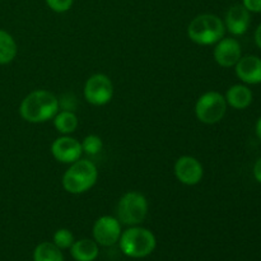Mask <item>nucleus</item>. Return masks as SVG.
<instances>
[{
  "label": "nucleus",
  "mask_w": 261,
  "mask_h": 261,
  "mask_svg": "<svg viewBox=\"0 0 261 261\" xmlns=\"http://www.w3.org/2000/svg\"><path fill=\"white\" fill-rule=\"evenodd\" d=\"M60 110L59 98L46 89H36L22 99L19 115L24 121L31 124H42L53 120Z\"/></svg>",
  "instance_id": "obj_1"
},
{
  "label": "nucleus",
  "mask_w": 261,
  "mask_h": 261,
  "mask_svg": "<svg viewBox=\"0 0 261 261\" xmlns=\"http://www.w3.org/2000/svg\"><path fill=\"white\" fill-rule=\"evenodd\" d=\"M98 180V170L92 161L78 160L69 165V168L63 175V188L66 193L81 195L87 193L96 185Z\"/></svg>",
  "instance_id": "obj_2"
},
{
  "label": "nucleus",
  "mask_w": 261,
  "mask_h": 261,
  "mask_svg": "<svg viewBox=\"0 0 261 261\" xmlns=\"http://www.w3.org/2000/svg\"><path fill=\"white\" fill-rule=\"evenodd\" d=\"M224 22L216 14H199L189 23L188 36L194 43L200 46L216 45L224 37Z\"/></svg>",
  "instance_id": "obj_3"
},
{
  "label": "nucleus",
  "mask_w": 261,
  "mask_h": 261,
  "mask_svg": "<svg viewBox=\"0 0 261 261\" xmlns=\"http://www.w3.org/2000/svg\"><path fill=\"white\" fill-rule=\"evenodd\" d=\"M120 249L126 256L140 259L154 251L157 246L155 236L152 231L139 226H132L120 236Z\"/></svg>",
  "instance_id": "obj_4"
},
{
  "label": "nucleus",
  "mask_w": 261,
  "mask_h": 261,
  "mask_svg": "<svg viewBox=\"0 0 261 261\" xmlns=\"http://www.w3.org/2000/svg\"><path fill=\"white\" fill-rule=\"evenodd\" d=\"M147 198L139 191H127L120 198L117 204V217L120 223L126 226H139L148 214Z\"/></svg>",
  "instance_id": "obj_5"
},
{
  "label": "nucleus",
  "mask_w": 261,
  "mask_h": 261,
  "mask_svg": "<svg viewBox=\"0 0 261 261\" xmlns=\"http://www.w3.org/2000/svg\"><path fill=\"white\" fill-rule=\"evenodd\" d=\"M227 101L222 93L209 91L201 94L195 103V116L206 125L218 124L227 112Z\"/></svg>",
  "instance_id": "obj_6"
},
{
  "label": "nucleus",
  "mask_w": 261,
  "mask_h": 261,
  "mask_svg": "<svg viewBox=\"0 0 261 261\" xmlns=\"http://www.w3.org/2000/svg\"><path fill=\"white\" fill-rule=\"evenodd\" d=\"M83 94L86 101L92 106H105L114 97V83L106 74H93L87 79Z\"/></svg>",
  "instance_id": "obj_7"
},
{
  "label": "nucleus",
  "mask_w": 261,
  "mask_h": 261,
  "mask_svg": "<svg viewBox=\"0 0 261 261\" xmlns=\"http://www.w3.org/2000/svg\"><path fill=\"white\" fill-rule=\"evenodd\" d=\"M121 223L116 217L102 216L94 222L93 239L99 246H112L121 236Z\"/></svg>",
  "instance_id": "obj_8"
},
{
  "label": "nucleus",
  "mask_w": 261,
  "mask_h": 261,
  "mask_svg": "<svg viewBox=\"0 0 261 261\" xmlns=\"http://www.w3.org/2000/svg\"><path fill=\"white\" fill-rule=\"evenodd\" d=\"M175 176L182 185L195 186L203 180L204 168L200 161L193 155H182L175 163Z\"/></svg>",
  "instance_id": "obj_9"
},
{
  "label": "nucleus",
  "mask_w": 261,
  "mask_h": 261,
  "mask_svg": "<svg viewBox=\"0 0 261 261\" xmlns=\"http://www.w3.org/2000/svg\"><path fill=\"white\" fill-rule=\"evenodd\" d=\"M51 154L58 162L71 165L75 161L81 160L83 149H82L81 142L75 138L70 135H61L56 138L51 144Z\"/></svg>",
  "instance_id": "obj_10"
},
{
  "label": "nucleus",
  "mask_w": 261,
  "mask_h": 261,
  "mask_svg": "<svg viewBox=\"0 0 261 261\" xmlns=\"http://www.w3.org/2000/svg\"><path fill=\"white\" fill-rule=\"evenodd\" d=\"M216 63L222 68H232L242 56V48L239 41L232 37H223L216 43L213 50Z\"/></svg>",
  "instance_id": "obj_11"
},
{
  "label": "nucleus",
  "mask_w": 261,
  "mask_h": 261,
  "mask_svg": "<svg viewBox=\"0 0 261 261\" xmlns=\"http://www.w3.org/2000/svg\"><path fill=\"white\" fill-rule=\"evenodd\" d=\"M251 12L244 7V4L232 5L226 13L224 18V27L233 36H242L247 32L251 23Z\"/></svg>",
  "instance_id": "obj_12"
},
{
  "label": "nucleus",
  "mask_w": 261,
  "mask_h": 261,
  "mask_svg": "<svg viewBox=\"0 0 261 261\" xmlns=\"http://www.w3.org/2000/svg\"><path fill=\"white\" fill-rule=\"evenodd\" d=\"M236 75L246 84L261 83V59L259 56H241L239 63L234 65Z\"/></svg>",
  "instance_id": "obj_13"
},
{
  "label": "nucleus",
  "mask_w": 261,
  "mask_h": 261,
  "mask_svg": "<svg viewBox=\"0 0 261 261\" xmlns=\"http://www.w3.org/2000/svg\"><path fill=\"white\" fill-rule=\"evenodd\" d=\"M252 97L254 96L249 87L245 84H234V86L229 87L224 98H226L227 105L231 106L232 109L244 110L251 105Z\"/></svg>",
  "instance_id": "obj_14"
},
{
  "label": "nucleus",
  "mask_w": 261,
  "mask_h": 261,
  "mask_svg": "<svg viewBox=\"0 0 261 261\" xmlns=\"http://www.w3.org/2000/svg\"><path fill=\"white\" fill-rule=\"evenodd\" d=\"M70 252L75 261H94L99 252L98 244L94 240L82 239L79 241H74Z\"/></svg>",
  "instance_id": "obj_15"
},
{
  "label": "nucleus",
  "mask_w": 261,
  "mask_h": 261,
  "mask_svg": "<svg viewBox=\"0 0 261 261\" xmlns=\"http://www.w3.org/2000/svg\"><path fill=\"white\" fill-rule=\"evenodd\" d=\"M54 126L56 132L61 135H70L76 130L79 125V119L76 114L70 110H61L54 116Z\"/></svg>",
  "instance_id": "obj_16"
},
{
  "label": "nucleus",
  "mask_w": 261,
  "mask_h": 261,
  "mask_svg": "<svg viewBox=\"0 0 261 261\" xmlns=\"http://www.w3.org/2000/svg\"><path fill=\"white\" fill-rule=\"evenodd\" d=\"M18 54V46L9 32L0 30V65L12 63Z\"/></svg>",
  "instance_id": "obj_17"
},
{
  "label": "nucleus",
  "mask_w": 261,
  "mask_h": 261,
  "mask_svg": "<svg viewBox=\"0 0 261 261\" xmlns=\"http://www.w3.org/2000/svg\"><path fill=\"white\" fill-rule=\"evenodd\" d=\"M33 261H64V256L54 242H42L35 249Z\"/></svg>",
  "instance_id": "obj_18"
},
{
  "label": "nucleus",
  "mask_w": 261,
  "mask_h": 261,
  "mask_svg": "<svg viewBox=\"0 0 261 261\" xmlns=\"http://www.w3.org/2000/svg\"><path fill=\"white\" fill-rule=\"evenodd\" d=\"M82 149H83V153L88 155H97L103 148V142H102L101 138L98 135H87L83 140L81 142Z\"/></svg>",
  "instance_id": "obj_19"
},
{
  "label": "nucleus",
  "mask_w": 261,
  "mask_h": 261,
  "mask_svg": "<svg viewBox=\"0 0 261 261\" xmlns=\"http://www.w3.org/2000/svg\"><path fill=\"white\" fill-rule=\"evenodd\" d=\"M54 244L59 247L60 250L70 249L71 245L74 244V236L71 231L66 228H60L54 233Z\"/></svg>",
  "instance_id": "obj_20"
},
{
  "label": "nucleus",
  "mask_w": 261,
  "mask_h": 261,
  "mask_svg": "<svg viewBox=\"0 0 261 261\" xmlns=\"http://www.w3.org/2000/svg\"><path fill=\"white\" fill-rule=\"evenodd\" d=\"M47 7L55 13H65L73 5L74 0H45Z\"/></svg>",
  "instance_id": "obj_21"
},
{
  "label": "nucleus",
  "mask_w": 261,
  "mask_h": 261,
  "mask_svg": "<svg viewBox=\"0 0 261 261\" xmlns=\"http://www.w3.org/2000/svg\"><path fill=\"white\" fill-rule=\"evenodd\" d=\"M242 4L249 12L261 13V0H242Z\"/></svg>",
  "instance_id": "obj_22"
},
{
  "label": "nucleus",
  "mask_w": 261,
  "mask_h": 261,
  "mask_svg": "<svg viewBox=\"0 0 261 261\" xmlns=\"http://www.w3.org/2000/svg\"><path fill=\"white\" fill-rule=\"evenodd\" d=\"M252 172H254L255 180H256L259 184H261V158H259V160L255 162L254 170H252Z\"/></svg>",
  "instance_id": "obj_23"
},
{
  "label": "nucleus",
  "mask_w": 261,
  "mask_h": 261,
  "mask_svg": "<svg viewBox=\"0 0 261 261\" xmlns=\"http://www.w3.org/2000/svg\"><path fill=\"white\" fill-rule=\"evenodd\" d=\"M255 42L261 48V23L259 24V27L256 28V31H255Z\"/></svg>",
  "instance_id": "obj_24"
},
{
  "label": "nucleus",
  "mask_w": 261,
  "mask_h": 261,
  "mask_svg": "<svg viewBox=\"0 0 261 261\" xmlns=\"http://www.w3.org/2000/svg\"><path fill=\"white\" fill-rule=\"evenodd\" d=\"M256 135H257V138L261 140V116L256 122Z\"/></svg>",
  "instance_id": "obj_25"
}]
</instances>
